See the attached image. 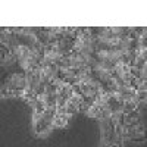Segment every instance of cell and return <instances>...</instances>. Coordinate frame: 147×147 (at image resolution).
<instances>
[{
	"mask_svg": "<svg viewBox=\"0 0 147 147\" xmlns=\"http://www.w3.org/2000/svg\"><path fill=\"white\" fill-rule=\"evenodd\" d=\"M100 147H125V144H116V143H100Z\"/></svg>",
	"mask_w": 147,
	"mask_h": 147,
	"instance_id": "1",
	"label": "cell"
},
{
	"mask_svg": "<svg viewBox=\"0 0 147 147\" xmlns=\"http://www.w3.org/2000/svg\"><path fill=\"white\" fill-rule=\"evenodd\" d=\"M0 97H5V96H3V90H2V87H0Z\"/></svg>",
	"mask_w": 147,
	"mask_h": 147,
	"instance_id": "2",
	"label": "cell"
}]
</instances>
